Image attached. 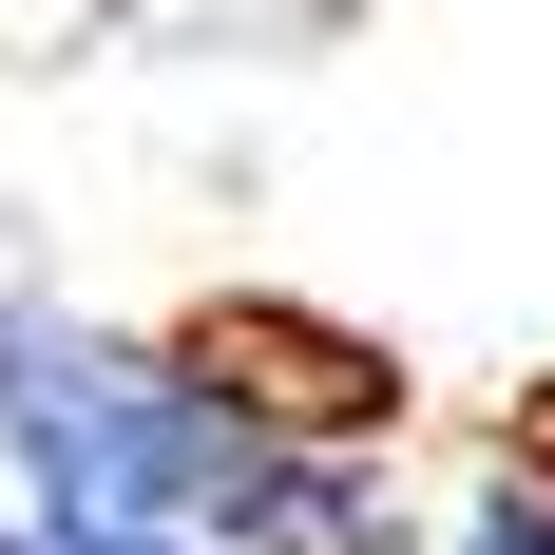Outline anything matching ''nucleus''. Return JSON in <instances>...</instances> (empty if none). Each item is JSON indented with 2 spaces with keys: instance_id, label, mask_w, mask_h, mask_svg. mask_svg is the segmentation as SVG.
<instances>
[{
  "instance_id": "1",
  "label": "nucleus",
  "mask_w": 555,
  "mask_h": 555,
  "mask_svg": "<svg viewBox=\"0 0 555 555\" xmlns=\"http://www.w3.org/2000/svg\"><path fill=\"white\" fill-rule=\"evenodd\" d=\"M192 364H211L269 441H326V460H384L402 441V364L364 326H307V307H211V326H172Z\"/></svg>"
},
{
  "instance_id": "2",
  "label": "nucleus",
  "mask_w": 555,
  "mask_h": 555,
  "mask_svg": "<svg viewBox=\"0 0 555 555\" xmlns=\"http://www.w3.org/2000/svg\"><path fill=\"white\" fill-rule=\"evenodd\" d=\"M441 555H555V479H517V460H499V499L460 517V537H441Z\"/></svg>"
},
{
  "instance_id": "3",
  "label": "nucleus",
  "mask_w": 555,
  "mask_h": 555,
  "mask_svg": "<svg viewBox=\"0 0 555 555\" xmlns=\"http://www.w3.org/2000/svg\"><path fill=\"white\" fill-rule=\"evenodd\" d=\"M77 555H211V537H77Z\"/></svg>"
},
{
  "instance_id": "4",
  "label": "nucleus",
  "mask_w": 555,
  "mask_h": 555,
  "mask_svg": "<svg viewBox=\"0 0 555 555\" xmlns=\"http://www.w3.org/2000/svg\"><path fill=\"white\" fill-rule=\"evenodd\" d=\"M0 555H57V537H39V517H20V499H0Z\"/></svg>"
}]
</instances>
